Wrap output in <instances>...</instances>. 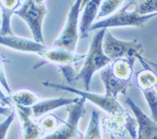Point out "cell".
<instances>
[{"instance_id": "cell-1", "label": "cell", "mask_w": 157, "mask_h": 139, "mask_svg": "<svg viewBox=\"0 0 157 139\" xmlns=\"http://www.w3.org/2000/svg\"><path fill=\"white\" fill-rule=\"evenodd\" d=\"M43 85L47 87L66 91L73 93L79 97L90 101L97 106L100 107L108 116L103 118L101 125L104 130L118 137H125L127 134L133 139H137L138 133V124L136 119L132 118L129 112L120 105L117 98H111L105 95H98L88 91H81L64 84L55 83L47 81L43 82Z\"/></svg>"}, {"instance_id": "cell-2", "label": "cell", "mask_w": 157, "mask_h": 139, "mask_svg": "<svg viewBox=\"0 0 157 139\" xmlns=\"http://www.w3.org/2000/svg\"><path fill=\"white\" fill-rule=\"evenodd\" d=\"M136 59V57L117 59L100 70L106 96L117 98L119 95H125L131 87Z\"/></svg>"}, {"instance_id": "cell-3", "label": "cell", "mask_w": 157, "mask_h": 139, "mask_svg": "<svg viewBox=\"0 0 157 139\" xmlns=\"http://www.w3.org/2000/svg\"><path fill=\"white\" fill-rule=\"evenodd\" d=\"M106 29L98 30L95 36L91 41L87 55L85 57L82 68L78 75L75 77V79L81 80L83 83L86 91H89L91 79L97 71L109 65L112 61L105 54L103 50V39Z\"/></svg>"}, {"instance_id": "cell-4", "label": "cell", "mask_w": 157, "mask_h": 139, "mask_svg": "<svg viewBox=\"0 0 157 139\" xmlns=\"http://www.w3.org/2000/svg\"><path fill=\"white\" fill-rule=\"evenodd\" d=\"M155 17H157V12L148 14H139L133 9H130V4L128 3L110 16L92 24L89 29V32L101 29H109L110 28L138 27Z\"/></svg>"}, {"instance_id": "cell-5", "label": "cell", "mask_w": 157, "mask_h": 139, "mask_svg": "<svg viewBox=\"0 0 157 139\" xmlns=\"http://www.w3.org/2000/svg\"><path fill=\"white\" fill-rule=\"evenodd\" d=\"M86 99L79 98L75 103L69 105L67 109L68 117L62 124L57 127L51 134L41 139H82V134L78 130V122L85 114L86 110L84 105Z\"/></svg>"}, {"instance_id": "cell-6", "label": "cell", "mask_w": 157, "mask_h": 139, "mask_svg": "<svg viewBox=\"0 0 157 139\" xmlns=\"http://www.w3.org/2000/svg\"><path fill=\"white\" fill-rule=\"evenodd\" d=\"M46 14V4H39L35 0H25L24 3L14 13V14L27 23L34 40L39 43H44L43 22Z\"/></svg>"}, {"instance_id": "cell-7", "label": "cell", "mask_w": 157, "mask_h": 139, "mask_svg": "<svg viewBox=\"0 0 157 139\" xmlns=\"http://www.w3.org/2000/svg\"><path fill=\"white\" fill-rule=\"evenodd\" d=\"M102 46L105 54L112 61L126 57L137 58L138 56L141 55L143 52L142 44L138 40H120L113 36L109 29H106L104 36Z\"/></svg>"}, {"instance_id": "cell-8", "label": "cell", "mask_w": 157, "mask_h": 139, "mask_svg": "<svg viewBox=\"0 0 157 139\" xmlns=\"http://www.w3.org/2000/svg\"><path fill=\"white\" fill-rule=\"evenodd\" d=\"M82 0H75L73 5L71 6L64 29L54 43L53 46L64 49L71 52H75L79 39L78 17L82 11Z\"/></svg>"}, {"instance_id": "cell-9", "label": "cell", "mask_w": 157, "mask_h": 139, "mask_svg": "<svg viewBox=\"0 0 157 139\" xmlns=\"http://www.w3.org/2000/svg\"><path fill=\"white\" fill-rule=\"evenodd\" d=\"M38 55L43 59L44 63L54 64L58 67L62 71L68 82H71V79L74 76L73 73L71 72V65L86 57L85 54H78L75 52L68 51L53 46H49L47 50Z\"/></svg>"}, {"instance_id": "cell-10", "label": "cell", "mask_w": 157, "mask_h": 139, "mask_svg": "<svg viewBox=\"0 0 157 139\" xmlns=\"http://www.w3.org/2000/svg\"><path fill=\"white\" fill-rule=\"evenodd\" d=\"M22 131V139H41L45 132L32 114L30 107L13 105Z\"/></svg>"}, {"instance_id": "cell-11", "label": "cell", "mask_w": 157, "mask_h": 139, "mask_svg": "<svg viewBox=\"0 0 157 139\" xmlns=\"http://www.w3.org/2000/svg\"><path fill=\"white\" fill-rule=\"evenodd\" d=\"M0 45L21 52L36 53L39 54L47 50L49 46L35 40L16 36L15 35L0 36Z\"/></svg>"}, {"instance_id": "cell-12", "label": "cell", "mask_w": 157, "mask_h": 139, "mask_svg": "<svg viewBox=\"0 0 157 139\" xmlns=\"http://www.w3.org/2000/svg\"><path fill=\"white\" fill-rule=\"evenodd\" d=\"M126 103L134 112L142 139H157V123L145 114L130 98H127Z\"/></svg>"}, {"instance_id": "cell-13", "label": "cell", "mask_w": 157, "mask_h": 139, "mask_svg": "<svg viewBox=\"0 0 157 139\" xmlns=\"http://www.w3.org/2000/svg\"><path fill=\"white\" fill-rule=\"evenodd\" d=\"M79 99V98H49V99H40L37 103L32 105L31 108L32 116L35 119L41 117L51 111L57 109L62 106L69 105L75 103Z\"/></svg>"}, {"instance_id": "cell-14", "label": "cell", "mask_w": 157, "mask_h": 139, "mask_svg": "<svg viewBox=\"0 0 157 139\" xmlns=\"http://www.w3.org/2000/svg\"><path fill=\"white\" fill-rule=\"evenodd\" d=\"M20 6L21 0H0V11L2 17L0 36L14 35L11 29V18Z\"/></svg>"}, {"instance_id": "cell-15", "label": "cell", "mask_w": 157, "mask_h": 139, "mask_svg": "<svg viewBox=\"0 0 157 139\" xmlns=\"http://www.w3.org/2000/svg\"><path fill=\"white\" fill-rule=\"evenodd\" d=\"M13 105H21L25 107H32L41 98L34 91L29 89H21L11 93L9 95Z\"/></svg>"}, {"instance_id": "cell-16", "label": "cell", "mask_w": 157, "mask_h": 139, "mask_svg": "<svg viewBox=\"0 0 157 139\" xmlns=\"http://www.w3.org/2000/svg\"><path fill=\"white\" fill-rule=\"evenodd\" d=\"M129 3L139 14H148L157 12V0H131Z\"/></svg>"}, {"instance_id": "cell-17", "label": "cell", "mask_w": 157, "mask_h": 139, "mask_svg": "<svg viewBox=\"0 0 157 139\" xmlns=\"http://www.w3.org/2000/svg\"><path fill=\"white\" fill-rule=\"evenodd\" d=\"M82 139H101L100 129V118L98 112L94 110L91 113L90 121Z\"/></svg>"}, {"instance_id": "cell-18", "label": "cell", "mask_w": 157, "mask_h": 139, "mask_svg": "<svg viewBox=\"0 0 157 139\" xmlns=\"http://www.w3.org/2000/svg\"><path fill=\"white\" fill-rule=\"evenodd\" d=\"M140 90L145 97L151 111L152 120L157 123V93L155 87L141 88Z\"/></svg>"}, {"instance_id": "cell-19", "label": "cell", "mask_w": 157, "mask_h": 139, "mask_svg": "<svg viewBox=\"0 0 157 139\" xmlns=\"http://www.w3.org/2000/svg\"><path fill=\"white\" fill-rule=\"evenodd\" d=\"M125 0H103L96 18L107 17L116 12Z\"/></svg>"}, {"instance_id": "cell-20", "label": "cell", "mask_w": 157, "mask_h": 139, "mask_svg": "<svg viewBox=\"0 0 157 139\" xmlns=\"http://www.w3.org/2000/svg\"><path fill=\"white\" fill-rule=\"evenodd\" d=\"M59 119L54 115L47 114L43 116L41 120H39V123L44 132L54 131L58 127Z\"/></svg>"}, {"instance_id": "cell-21", "label": "cell", "mask_w": 157, "mask_h": 139, "mask_svg": "<svg viewBox=\"0 0 157 139\" xmlns=\"http://www.w3.org/2000/svg\"><path fill=\"white\" fill-rule=\"evenodd\" d=\"M6 62H9L6 57L0 54V84L5 89L8 95H10L12 92H11L9 83H8L7 79H6V75L5 73V68H4V64Z\"/></svg>"}, {"instance_id": "cell-22", "label": "cell", "mask_w": 157, "mask_h": 139, "mask_svg": "<svg viewBox=\"0 0 157 139\" xmlns=\"http://www.w3.org/2000/svg\"><path fill=\"white\" fill-rule=\"evenodd\" d=\"M15 112L13 111L3 122L0 123V139H5L11 124L15 119Z\"/></svg>"}, {"instance_id": "cell-23", "label": "cell", "mask_w": 157, "mask_h": 139, "mask_svg": "<svg viewBox=\"0 0 157 139\" xmlns=\"http://www.w3.org/2000/svg\"><path fill=\"white\" fill-rule=\"evenodd\" d=\"M103 0H90L85 6V11L90 16H96Z\"/></svg>"}, {"instance_id": "cell-24", "label": "cell", "mask_w": 157, "mask_h": 139, "mask_svg": "<svg viewBox=\"0 0 157 139\" xmlns=\"http://www.w3.org/2000/svg\"><path fill=\"white\" fill-rule=\"evenodd\" d=\"M0 101L2 102V103L4 105H8L9 107L12 108V102H11L10 101V96L8 95V96H6V95H5L3 93V91L1 90V88H0Z\"/></svg>"}, {"instance_id": "cell-25", "label": "cell", "mask_w": 157, "mask_h": 139, "mask_svg": "<svg viewBox=\"0 0 157 139\" xmlns=\"http://www.w3.org/2000/svg\"><path fill=\"white\" fill-rule=\"evenodd\" d=\"M13 112L12 108L10 107H5V106H2L0 105V115H4V116H9L11 112Z\"/></svg>"}, {"instance_id": "cell-26", "label": "cell", "mask_w": 157, "mask_h": 139, "mask_svg": "<svg viewBox=\"0 0 157 139\" xmlns=\"http://www.w3.org/2000/svg\"><path fill=\"white\" fill-rule=\"evenodd\" d=\"M90 0H82V6H81V9H82V10L84 9V7L86 6V5L90 2Z\"/></svg>"}, {"instance_id": "cell-27", "label": "cell", "mask_w": 157, "mask_h": 139, "mask_svg": "<svg viewBox=\"0 0 157 139\" xmlns=\"http://www.w3.org/2000/svg\"><path fill=\"white\" fill-rule=\"evenodd\" d=\"M39 4H46V0H35Z\"/></svg>"}, {"instance_id": "cell-28", "label": "cell", "mask_w": 157, "mask_h": 139, "mask_svg": "<svg viewBox=\"0 0 157 139\" xmlns=\"http://www.w3.org/2000/svg\"><path fill=\"white\" fill-rule=\"evenodd\" d=\"M137 139H142V137H141V134H140L139 132L137 133Z\"/></svg>"}, {"instance_id": "cell-29", "label": "cell", "mask_w": 157, "mask_h": 139, "mask_svg": "<svg viewBox=\"0 0 157 139\" xmlns=\"http://www.w3.org/2000/svg\"><path fill=\"white\" fill-rule=\"evenodd\" d=\"M2 24V17H1V11H0V25Z\"/></svg>"}, {"instance_id": "cell-30", "label": "cell", "mask_w": 157, "mask_h": 139, "mask_svg": "<svg viewBox=\"0 0 157 139\" xmlns=\"http://www.w3.org/2000/svg\"><path fill=\"white\" fill-rule=\"evenodd\" d=\"M155 91H156V93H157V83L155 84Z\"/></svg>"}, {"instance_id": "cell-31", "label": "cell", "mask_w": 157, "mask_h": 139, "mask_svg": "<svg viewBox=\"0 0 157 139\" xmlns=\"http://www.w3.org/2000/svg\"><path fill=\"white\" fill-rule=\"evenodd\" d=\"M109 139H115V138L113 137H110V138H109Z\"/></svg>"}, {"instance_id": "cell-32", "label": "cell", "mask_w": 157, "mask_h": 139, "mask_svg": "<svg viewBox=\"0 0 157 139\" xmlns=\"http://www.w3.org/2000/svg\"><path fill=\"white\" fill-rule=\"evenodd\" d=\"M21 139H22V138H21Z\"/></svg>"}]
</instances>
